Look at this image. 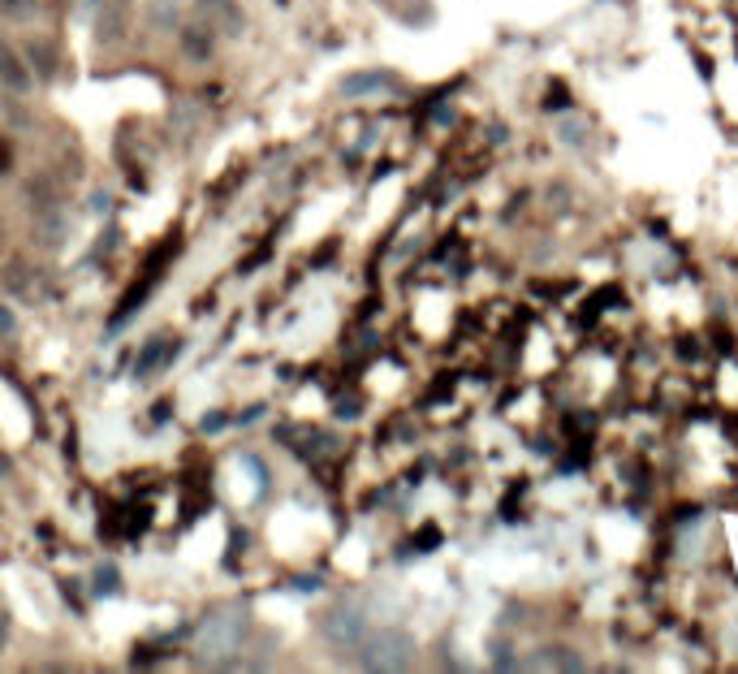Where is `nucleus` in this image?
<instances>
[{
	"label": "nucleus",
	"instance_id": "11",
	"mask_svg": "<svg viewBox=\"0 0 738 674\" xmlns=\"http://www.w3.org/2000/svg\"><path fill=\"white\" fill-rule=\"evenodd\" d=\"M96 579H99V584H96L99 592H117V567H99Z\"/></svg>",
	"mask_w": 738,
	"mask_h": 674
},
{
	"label": "nucleus",
	"instance_id": "15",
	"mask_svg": "<svg viewBox=\"0 0 738 674\" xmlns=\"http://www.w3.org/2000/svg\"><path fill=\"white\" fill-rule=\"evenodd\" d=\"M0 243H4V225H0Z\"/></svg>",
	"mask_w": 738,
	"mask_h": 674
},
{
	"label": "nucleus",
	"instance_id": "2",
	"mask_svg": "<svg viewBox=\"0 0 738 674\" xmlns=\"http://www.w3.org/2000/svg\"><path fill=\"white\" fill-rule=\"evenodd\" d=\"M359 662L367 671H406L415 662V640L397 627H381V631H367L363 644H359Z\"/></svg>",
	"mask_w": 738,
	"mask_h": 674
},
{
	"label": "nucleus",
	"instance_id": "14",
	"mask_svg": "<svg viewBox=\"0 0 738 674\" xmlns=\"http://www.w3.org/2000/svg\"><path fill=\"white\" fill-rule=\"evenodd\" d=\"M4 635H9V606L0 601V644H4Z\"/></svg>",
	"mask_w": 738,
	"mask_h": 674
},
{
	"label": "nucleus",
	"instance_id": "3",
	"mask_svg": "<svg viewBox=\"0 0 738 674\" xmlns=\"http://www.w3.org/2000/svg\"><path fill=\"white\" fill-rule=\"evenodd\" d=\"M320 631H324V640L333 649H359L363 635H367V619H363L359 606H338V610H329L320 619Z\"/></svg>",
	"mask_w": 738,
	"mask_h": 674
},
{
	"label": "nucleus",
	"instance_id": "13",
	"mask_svg": "<svg viewBox=\"0 0 738 674\" xmlns=\"http://www.w3.org/2000/svg\"><path fill=\"white\" fill-rule=\"evenodd\" d=\"M18 329V320H13V311L9 308H0V333H13Z\"/></svg>",
	"mask_w": 738,
	"mask_h": 674
},
{
	"label": "nucleus",
	"instance_id": "9",
	"mask_svg": "<svg viewBox=\"0 0 738 674\" xmlns=\"http://www.w3.org/2000/svg\"><path fill=\"white\" fill-rule=\"evenodd\" d=\"M26 61H31V69L40 65V74H44V78H49L52 69H56V52H52L49 44H44V40H35V44H26Z\"/></svg>",
	"mask_w": 738,
	"mask_h": 674
},
{
	"label": "nucleus",
	"instance_id": "10",
	"mask_svg": "<svg viewBox=\"0 0 738 674\" xmlns=\"http://www.w3.org/2000/svg\"><path fill=\"white\" fill-rule=\"evenodd\" d=\"M151 22H156L160 31H173V26H178V4H169V0H151Z\"/></svg>",
	"mask_w": 738,
	"mask_h": 674
},
{
	"label": "nucleus",
	"instance_id": "6",
	"mask_svg": "<svg viewBox=\"0 0 738 674\" xmlns=\"http://www.w3.org/2000/svg\"><path fill=\"white\" fill-rule=\"evenodd\" d=\"M342 92L354 100V96H372V92H397V78L385 74V69H367V74H350L342 83Z\"/></svg>",
	"mask_w": 738,
	"mask_h": 674
},
{
	"label": "nucleus",
	"instance_id": "8",
	"mask_svg": "<svg viewBox=\"0 0 738 674\" xmlns=\"http://www.w3.org/2000/svg\"><path fill=\"white\" fill-rule=\"evenodd\" d=\"M96 35H99V44H117V40L126 35V13H121V9H104L96 22Z\"/></svg>",
	"mask_w": 738,
	"mask_h": 674
},
{
	"label": "nucleus",
	"instance_id": "1",
	"mask_svg": "<svg viewBox=\"0 0 738 674\" xmlns=\"http://www.w3.org/2000/svg\"><path fill=\"white\" fill-rule=\"evenodd\" d=\"M243 635H246V610L243 606H225V610H216V614H207V619L199 622L195 653L207 666H221V662H229L243 649Z\"/></svg>",
	"mask_w": 738,
	"mask_h": 674
},
{
	"label": "nucleus",
	"instance_id": "4",
	"mask_svg": "<svg viewBox=\"0 0 738 674\" xmlns=\"http://www.w3.org/2000/svg\"><path fill=\"white\" fill-rule=\"evenodd\" d=\"M182 351V342L178 338H151L143 342V351H139V360H135V376H151V372H160L164 363H173V355Z\"/></svg>",
	"mask_w": 738,
	"mask_h": 674
},
{
	"label": "nucleus",
	"instance_id": "5",
	"mask_svg": "<svg viewBox=\"0 0 738 674\" xmlns=\"http://www.w3.org/2000/svg\"><path fill=\"white\" fill-rule=\"evenodd\" d=\"M0 83H4L9 92H18V96L31 92V83H35V69L9 49V44H0Z\"/></svg>",
	"mask_w": 738,
	"mask_h": 674
},
{
	"label": "nucleus",
	"instance_id": "12",
	"mask_svg": "<svg viewBox=\"0 0 738 674\" xmlns=\"http://www.w3.org/2000/svg\"><path fill=\"white\" fill-rule=\"evenodd\" d=\"M0 9H9V13H26V9H35V0H0Z\"/></svg>",
	"mask_w": 738,
	"mask_h": 674
},
{
	"label": "nucleus",
	"instance_id": "7",
	"mask_svg": "<svg viewBox=\"0 0 738 674\" xmlns=\"http://www.w3.org/2000/svg\"><path fill=\"white\" fill-rule=\"evenodd\" d=\"M182 49L191 61H207L212 56V26H186L182 31Z\"/></svg>",
	"mask_w": 738,
	"mask_h": 674
}]
</instances>
